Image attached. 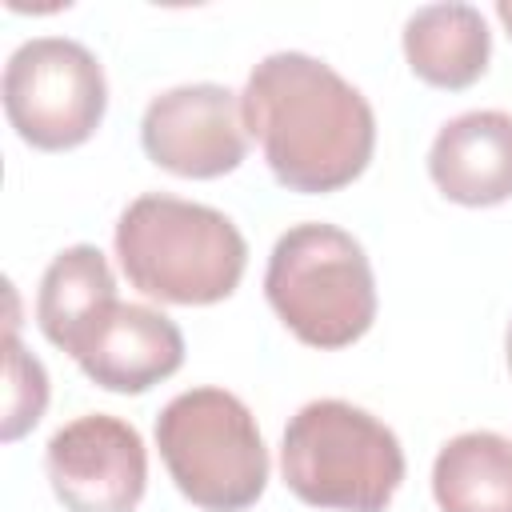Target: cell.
Instances as JSON below:
<instances>
[{
	"instance_id": "14",
	"label": "cell",
	"mask_w": 512,
	"mask_h": 512,
	"mask_svg": "<svg viewBox=\"0 0 512 512\" xmlns=\"http://www.w3.org/2000/svg\"><path fill=\"white\" fill-rule=\"evenodd\" d=\"M4 420H0V440L12 444L20 440L28 428L40 424L44 408H48V372L44 364L24 352L16 328H8V344H4Z\"/></svg>"
},
{
	"instance_id": "10",
	"label": "cell",
	"mask_w": 512,
	"mask_h": 512,
	"mask_svg": "<svg viewBox=\"0 0 512 512\" xmlns=\"http://www.w3.org/2000/svg\"><path fill=\"white\" fill-rule=\"evenodd\" d=\"M428 176L444 200L464 208L512 200V116L500 108L452 116L428 148Z\"/></svg>"
},
{
	"instance_id": "15",
	"label": "cell",
	"mask_w": 512,
	"mask_h": 512,
	"mask_svg": "<svg viewBox=\"0 0 512 512\" xmlns=\"http://www.w3.org/2000/svg\"><path fill=\"white\" fill-rule=\"evenodd\" d=\"M496 16H500V24H504L508 36H512V0H500V4H496Z\"/></svg>"
},
{
	"instance_id": "2",
	"label": "cell",
	"mask_w": 512,
	"mask_h": 512,
	"mask_svg": "<svg viewBox=\"0 0 512 512\" xmlns=\"http://www.w3.org/2000/svg\"><path fill=\"white\" fill-rule=\"evenodd\" d=\"M116 256L136 292L184 308L228 300L248 268V244L224 212L168 192H144L120 212Z\"/></svg>"
},
{
	"instance_id": "5",
	"label": "cell",
	"mask_w": 512,
	"mask_h": 512,
	"mask_svg": "<svg viewBox=\"0 0 512 512\" xmlns=\"http://www.w3.org/2000/svg\"><path fill=\"white\" fill-rule=\"evenodd\" d=\"M160 460L204 512H244L268 488V448L248 404L228 388H188L156 416Z\"/></svg>"
},
{
	"instance_id": "1",
	"label": "cell",
	"mask_w": 512,
	"mask_h": 512,
	"mask_svg": "<svg viewBox=\"0 0 512 512\" xmlns=\"http://www.w3.org/2000/svg\"><path fill=\"white\" fill-rule=\"evenodd\" d=\"M244 128L280 188L324 196L364 176L376 152V116L356 84L308 52L264 56L240 92Z\"/></svg>"
},
{
	"instance_id": "4",
	"label": "cell",
	"mask_w": 512,
	"mask_h": 512,
	"mask_svg": "<svg viewBox=\"0 0 512 512\" xmlns=\"http://www.w3.org/2000/svg\"><path fill=\"white\" fill-rule=\"evenodd\" d=\"M264 296L308 348H348L376 320V276L360 240L336 224H292L268 256Z\"/></svg>"
},
{
	"instance_id": "8",
	"label": "cell",
	"mask_w": 512,
	"mask_h": 512,
	"mask_svg": "<svg viewBox=\"0 0 512 512\" xmlns=\"http://www.w3.org/2000/svg\"><path fill=\"white\" fill-rule=\"evenodd\" d=\"M144 156L184 180H216L244 164L248 128L240 96L224 84H180L148 100L140 120Z\"/></svg>"
},
{
	"instance_id": "16",
	"label": "cell",
	"mask_w": 512,
	"mask_h": 512,
	"mask_svg": "<svg viewBox=\"0 0 512 512\" xmlns=\"http://www.w3.org/2000/svg\"><path fill=\"white\" fill-rule=\"evenodd\" d=\"M504 352H508V372H512V324H508V336H504Z\"/></svg>"
},
{
	"instance_id": "12",
	"label": "cell",
	"mask_w": 512,
	"mask_h": 512,
	"mask_svg": "<svg viewBox=\"0 0 512 512\" xmlns=\"http://www.w3.org/2000/svg\"><path fill=\"white\" fill-rule=\"evenodd\" d=\"M404 60L416 80L444 92H460L488 72V20L480 16V8L460 0L424 4L404 20Z\"/></svg>"
},
{
	"instance_id": "7",
	"label": "cell",
	"mask_w": 512,
	"mask_h": 512,
	"mask_svg": "<svg viewBox=\"0 0 512 512\" xmlns=\"http://www.w3.org/2000/svg\"><path fill=\"white\" fill-rule=\"evenodd\" d=\"M44 472L68 512H136L148 488V448L128 420L88 412L52 432Z\"/></svg>"
},
{
	"instance_id": "3",
	"label": "cell",
	"mask_w": 512,
	"mask_h": 512,
	"mask_svg": "<svg viewBox=\"0 0 512 512\" xmlns=\"http://www.w3.org/2000/svg\"><path fill=\"white\" fill-rule=\"evenodd\" d=\"M280 476L312 508L384 512L404 480L396 432L348 400L304 404L280 440Z\"/></svg>"
},
{
	"instance_id": "9",
	"label": "cell",
	"mask_w": 512,
	"mask_h": 512,
	"mask_svg": "<svg viewBox=\"0 0 512 512\" xmlns=\"http://www.w3.org/2000/svg\"><path fill=\"white\" fill-rule=\"evenodd\" d=\"M80 372L120 396H140L180 372L184 364V332L176 320L148 304H116L108 320L88 336L76 352Z\"/></svg>"
},
{
	"instance_id": "6",
	"label": "cell",
	"mask_w": 512,
	"mask_h": 512,
	"mask_svg": "<svg viewBox=\"0 0 512 512\" xmlns=\"http://www.w3.org/2000/svg\"><path fill=\"white\" fill-rule=\"evenodd\" d=\"M4 116L28 148L68 152L92 140L108 108L100 60L68 36H32L4 64Z\"/></svg>"
},
{
	"instance_id": "11",
	"label": "cell",
	"mask_w": 512,
	"mask_h": 512,
	"mask_svg": "<svg viewBox=\"0 0 512 512\" xmlns=\"http://www.w3.org/2000/svg\"><path fill=\"white\" fill-rule=\"evenodd\" d=\"M116 304L120 300L108 256L96 244H72L56 252L40 276L36 324L48 344L76 360V352L88 344V336L108 320Z\"/></svg>"
},
{
	"instance_id": "13",
	"label": "cell",
	"mask_w": 512,
	"mask_h": 512,
	"mask_svg": "<svg viewBox=\"0 0 512 512\" xmlns=\"http://www.w3.org/2000/svg\"><path fill=\"white\" fill-rule=\"evenodd\" d=\"M440 512H512V440L488 428L452 436L432 460Z\"/></svg>"
}]
</instances>
